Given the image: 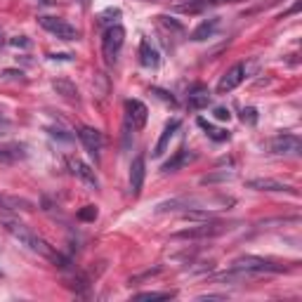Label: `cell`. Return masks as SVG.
Returning <instances> with one entry per match:
<instances>
[{
	"label": "cell",
	"instance_id": "obj_27",
	"mask_svg": "<svg viewBox=\"0 0 302 302\" xmlns=\"http://www.w3.org/2000/svg\"><path fill=\"white\" fill-rule=\"evenodd\" d=\"M0 78L3 80H24V74L17 71V68H5V71H0Z\"/></svg>",
	"mask_w": 302,
	"mask_h": 302
},
{
	"label": "cell",
	"instance_id": "obj_19",
	"mask_svg": "<svg viewBox=\"0 0 302 302\" xmlns=\"http://www.w3.org/2000/svg\"><path fill=\"white\" fill-rule=\"evenodd\" d=\"M26 158V144H3L0 147V163H14Z\"/></svg>",
	"mask_w": 302,
	"mask_h": 302
},
{
	"label": "cell",
	"instance_id": "obj_23",
	"mask_svg": "<svg viewBox=\"0 0 302 302\" xmlns=\"http://www.w3.org/2000/svg\"><path fill=\"white\" fill-rule=\"evenodd\" d=\"M175 293H168V290H163V293H156V290H147V293H135V300H170Z\"/></svg>",
	"mask_w": 302,
	"mask_h": 302
},
{
	"label": "cell",
	"instance_id": "obj_30",
	"mask_svg": "<svg viewBox=\"0 0 302 302\" xmlns=\"http://www.w3.org/2000/svg\"><path fill=\"white\" fill-rule=\"evenodd\" d=\"M50 135L59 137V140H64V142H71V140H74V135H68L66 130H57V128H50Z\"/></svg>",
	"mask_w": 302,
	"mask_h": 302
},
{
	"label": "cell",
	"instance_id": "obj_33",
	"mask_svg": "<svg viewBox=\"0 0 302 302\" xmlns=\"http://www.w3.org/2000/svg\"><path fill=\"white\" fill-rule=\"evenodd\" d=\"M52 59H62V62H71L74 57H71V55H52Z\"/></svg>",
	"mask_w": 302,
	"mask_h": 302
},
{
	"label": "cell",
	"instance_id": "obj_35",
	"mask_svg": "<svg viewBox=\"0 0 302 302\" xmlns=\"http://www.w3.org/2000/svg\"><path fill=\"white\" fill-rule=\"evenodd\" d=\"M83 3H87V0H83Z\"/></svg>",
	"mask_w": 302,
	"mask_h": 302
},
{
	"label": "cell",
	"instance_id": "obj_5",
	"mask_svg": "<svg viewBox=\"0 0 302 302\" xmlns=\"http://www.w3.org/2000/svg\"><path fill=\"white\" fill-rule=\"evenodd\" d=\"M227 224L224 222H201L198 227H191V229H182L177 234H173V239H213V236H220L227 231Z\"/></svg>",
	"mask_w": 302,
	"mask_h": 302
},
{
	"label": "cell",
	"instance_id": "obj_4",
	"mask_svg": "<svg viewBox=\"0 0 302 302\" xmlns=\"http://www.w3.org/2000/svg\"><path fill=\"white\" fill-rule=\"evenodd\" d=\"M38 24L43 26L45 31L52 33V36H57L59 40H78L80 38L78 29L71 26L68 21H64V19H59V17H48V14H43V17H38Z\"/></svg>",
	"mask_w": 302,
	"mask_h": 302
},
{
	"label": "cell",
	"instance_id": "obj_2",
	"mask_svg": "<svg viewBox=\"0 0 302 302\" xmlns=\"http://www.w3.org/2000/svg\"><path fill=\"white\" fill-rule=\"evenodd\" d=\"M231 269H239L243 274H262V271H271V274H281V271H288V267L278 265V262H271V260L258 258V255H241L231 262Z\"/></svg>",
	"mask_w": 302,
	"mask_h": 302
},
{
	"label": "cell",
	"instance_id": "obj_28",
	"mask_svg": "<svg viewBox=\"0 0 302 302\" xmlns=\"http://www.w3.org/2000/svg\"><path fill=\"white\" fill-rule=\"evenodd\" d=\"M10 45L12 48H31V40L26 36H14V38H10Z\"/></svg>",
	"mask_w": 302,
	"mask_h": 302
},
{
	"label": "cell",
	"instance_id": "obj_32",
	"mask_svg": "<svg viewBox=\"0 0 302 302\" xmlns=\"http://www.w3.org/2000/svg\"><path fill=\"white\" fill-rule=\"evenodd\" d=\"M196 300H227V295H213L210 293V295H198Z\"/></svg>",
	"mask_w": 302,
	"mask_h": 302
},
{
	"label": "cell",
	"instance_id": "obj_18",
	"mask_svg": "<svg viewBox=\"0 0 302 302\" xmlns=\"http://www.w3.org/2000/svg\"><path fill=\"white\" fill-rule=\"evenodd\" d=\"M52 87H55V92L62 99H66V102H78V87H76L68 78L52 80Z\"/></svg>",
	"mask_w": 302,
	"mask_h": 302
},
{
	"label": "cell",
	"instance_id": "obj_11",
	"mask_svg": "<svg viewBox=\"0 0 302 302\" xmlns=\"http://www.w3.org/2000/svg\"><path fill=\"white\" fill-rule=\"evenodd\" d=\"M210 90L203 85V83H196V85L189 87V92H187V104H189V109H194V111H198V109H205V106L210 104Z\"/></svg>",
	"mask_w": 302,
	"mask_h": 302
},
{
	"label": "cell",
	"instance_id": "obj_13",
	"mask_svg": "<svg viewBox=\"0 0 302 302\" xmlns=\"http://www.w3.org/2000/svg\"><path fill=\"white\" fill-rule=\"evenodd\" d=\"M194 158H196V156L182 147V149H177V151L170 156V160H166V163L160 166V170H163V173H177V170H182L184 166H189Z\"/></svg>",
	"mask_w": 302,
	"mask_h": 302
},
{
	"label": "cell",
	"instance_id": "obj_14",
	"mask_svg": "<svg viewBox=\"0 0 302 302\" xmlns=\"http://www.w3.org/2000/svg\"><path fill=\"white\" fill-rule=\"evenodd\" d=\"M179 128H182V121H179V118H173V121L163 128V132H160V137H158V142H156V147H154V156H156V158L166 154L168 144H170V140L175 137V132H177Z\"/></svg>",
	"mask_w": 302,
	"mask_h": 302
},
{
	"label": "cell",
	"instance_id": "obj_29",
	"mask_svg": "<svg viewBox=\"0 0 302 302\" xmlns=\"http://www.w3.org/2000/svg\"><path fill=\"white\" fill-rule=\"evenodd\" d=\"M109 17H121V10H113V7H109L106 12L99 14V24H109V21H111Z\"/></svg>",
	"mask_w": 302,
	"mask_h": 302
},
{
	"label": "cell",
	"instance_id": "obj_9",
	"mask_svg": "<svg viewBox=\"0 0 302 302\" xmlns=\"http://www.w3.org/2000/svg\"><path fill=\"white\" fill-rule=\"evenodd\" d=\"M243 78H246V66H243V64H234V66L220 78V83H217V92L220 95L231 92V90H236V87L243 83Z\"/></svg>",
	"mask_w": 302,
	"mask_h": 302
},
{
	"label": "cell",
	"instance_id": "obj_31",
	"mask_svg": "<svg viewBox=\"0 0 302 302\" xmlns=\"http://www.w3.org/2000/svg\"><path fill=\"white\" fill-rule=\"evenodd\" d=\"M213 113H215L217 121H229V118H231V111H229L227 106H217V109H215Z\"/></svg>",
	"mask_w": 302,
	"mask_h": 302
},
{
	"label": "cell",
	"instance_id": "obj_26",
	"mask_svg": "<svg viewBox=\"0 0 302 302\" xmlns=\"http://www.w3.org/2000/svg\"><path fill=\"white\" fill-rule=\"evenodd\" d=\"M151 92H154L158 99H163V102H168V104H170V106H175V104H177V99H175L170 92H166V90H160V87H151Z\"/></svg>",
	"mask_w": 302,
	"mask_h": 302
},
{
	"label": "cell",
	"instance_id": "obj_21",
	"mask_svg": "<svg viewBox=\"0 0 302 302\" xmlns=\"http://www.w3.org/2000/svg\"><path fill=\"white\" fill-rule=\"evenodd\" d=\"M33 203L19 196H0V210H31Z\"/></svg>",
	"mask_w": 302,
	"mask_h": 302
},
{
	"label": "cell",
	"instance_id": "obj_7",
	"mask_svg": "<svg viewBox=\"0 0 302 302\" xmlns=\"http://www.w3.org/2000/svg\"><path fill=\"white\" fill-rule=\"evenodd\" d=\"M147 118H149V109L144 102L140 99H128L125 102V125L132 130H142L147 125Z\"/></svg>",
	"mask_w": 302,
	"mask_h": 302
},
{
	"label": "cell",
	"instance_id": "obj_12",
	"mask_svg": "<svg viewBox=\"0 0 302 302\" xmlns=\"http://www.w3.org/2000/svg\"><path fill=\"white\" fill-rule=\"evenodd\" d=\"M248 189H255V191H290V194H297L293 187L278 182V179H271V177H255V179H248L246 182Z\"/></svg>",
	"mask_w": 302,
	"mask_h": 302
},
{
	"label": "cell",
	"instance_id": "obj_22",
	"mask_svg": "<svg viewBox=\"0 0 302 302\" xmlns=\"http://www.w3.org/2000/svg\"><path fill=\"white\" fill-rule=\"evenodd\" d=\"M236 173L234 170H220V173H213V175H205V177H201V184H215V182H227V179H234Z\"/></svg>",
	"mask_w": 302,
	"mask_h": 302
},
{
	"label": "cell",
	"instance_id": "obj_20",
	"mask_svg": "<svg viewBox=\"0 0 302 302\" xmlns=\"http://www.w3.org/2000/svg\"><path fill=\"white\" fill-rule=\"evenodd\" d=\"M198 125H201V128L205 130V135L210 137V140H213V142H227L229 137V130H222V128H215V125L210 123V121H205V118H198L196 121Z\"/></svg>",
	"mask_w": 302,
	"mask_h": 302
},
{
	"label": "cell",
	"instance_id": "obj_34",
	"mask_svg": "<svg viewBox=\"0 0 302 302\" xmlns=\"http://www.w3.org/2000/svg\"><path fill=\"white\" fill-rule=\"evenodd\" d=\"M3 43H5V40H3V29H0V48H3Z\"/></svg>",
	"mask_w": 302,
	"mask_h": 302
},
{
	"label": "cell",
	"instance_id": "obj_10",
	"mask_svg": "<svg viewBox=\"0 0 302 302\" xmlns=\"http://www.w3.org/2000/svg\"><path fill=\"white\" fill-rule=\"evenodd\" d=\"M144 175H147V163H144V156L140 154L130 163V191H132V196H140V194H142Z\"/></svg>",
	"mask_w": 302,
	"mask_h": 302
},
{
	"label": "cell",
	"instance_id": "obj_6",
	"mask_svg": "<svg viewBox=\"0 0 302 302\" xmlns=\"http://www.w3.org/2000/svg\"><path fill=\"white\" fill-rule=\"evenodd\" d=\"M78 137H80V142H83V147L87 149V154L95 156V160H99V154L104 149V135L97 128H92V125H80Z\"/></svg>",
	"mask_w": 302,
	"mask_h": 302
},
{
	"label": "cell",
	"instance_id": "obj_24",
	"mask_svg": "<svg viewBox=\"0 0 302 302\" xmlns=\"http://www.w3.org/2000/svg\"><path fill=\"white\" fill-rule=\"evenodd\" d=\"M97 215H99V210H97V205H83V208L78 210V220L80 222H95L97 220Z\"/></svg>",
	"mask_w": 302,
	"mask_h": 302
},
{
	"label": "cell",
	"instance_id": "obj_25",
	"mask_svg": "<svg viewBox=\"0 0 302 302\" xmlns=\"http://www.w3.org/2000/svg\"><path fill=\"white\" fill-rule=\"evenodd\" d=\"M258 118H260V113H258L255 106H246V109L241 111V121L248 123V125H255V123H258Z\"/></svg>",
	"mask_w": 302,
	"mask_h": 302
},
{
	"label": "cell",
	"instance_id": "obj_15",
	"mask_svg": "<svg viewBox=\"0 0 302 302\" xmlns=\"http://www.w3.org/2000/svg\"><path fill=\"white\" fill-rule=\"evenodd\" d=\"M71 170H74V175L76 177H80L83 179V182H85L87 187H90V189H95L97 191L99 189V179H97V175H95V170L90 166H87V163H83V160H71Z\"/></svg>",
	"mask_w": 302,
	"mask_h": 302
},
{
	"label": "cell",
	"instance_id": "obj_36",
	"mask_svg": "<svg viewBox=\"0 0 302 302\" xmlns=\"http://www.w3.org/2000/svg\"><path fill=\"white\" fill-rule=\"evenodd\" d=\"M0 113H3V111H0Z\"/></svg>",
	"mask_w": 302,
	"mask_h": 302
},
{
	"label": "cell",
	"instance_id": "obj_1",
	"mask_svg": "<svg viewBox=\"0 0 302 302\" xmlns=\"http://www.w3.org/2000/svg\"><path fill=\"white\" fill-rule=\"evenodd\" d=\"M3 224H5V229L14 236V239L19 241V243H21V246L31 248L33 253H38V255H43V258H48L50 262H55V265H57V267H62V269H66V267H68V260L64 258L59 250H55V248L50 246L45 239H40V236L33 234V231L26 227V224L17 222V220H5Z\"/></svg>",
	"mask_w": 302,
	"mask_h": 302
},
{
	"label": "cell",
	"instance_id": "obj_17",
	"mask_svg": "<svg viewBox=\"0 0 302 302\" xmlns=\"http://www.w3.org/2000/svg\"><path fill=\"white\" fill-rule=\"evenodd\" d=\"M158 62H160L158 50L149 43L147 38H142V43H140V64L147 66V68H156L158 66Z\"/></svg>",
	"mask_w": 302,
	"mask_h": 302
},
{
	"label": "cell",
	"instance_id": "obj_16",
	"mask_svg": "<svg viewBox=\"0 0 302 302\" xmlns=\"http://www.w3.org/2000/svg\"><path fill=\"white\" fill-rule=\"evenodd\" d=\"M217 26H220V17H213V19H205V21H201V24L191 31V40L194 43H201V40H208V38L215 36Z\"/></svg>",
	"mask_w": 302,
	"mask_h": 302
},
{
	"label": "cell",
	"instance_id": "obj_3",
	"mask_svg": "<svg viewBox=\"0 0 302 302\" xmlns=\"http://www.w3.org/2000/svg\"><path fill=\"white\" fill-rule=\"evenodd\" d=\"M125 43V29L121 24L106 26L104 36H102V55H104L106 64H113L118 59V52Z\"/></svg>",
	"mask_w": 302,
	"mask_h": 302
},
{
	"label": "cell",
	"instance_id": "obj_8",
	"mask_svg": "<svg viewBox=\"0 0 302 302\" xmlns=\"http://www.w3.org/2000/svg\"><path fill=\"white\" fill-rule=\"evenodd\" d=\"M271 151L278 156H297L302 151V140L297 135H290V132L278 135L271 140Z\"/></svg>",
	"mask_w": 302,
	"mask_h": 302
}]
</instances>
